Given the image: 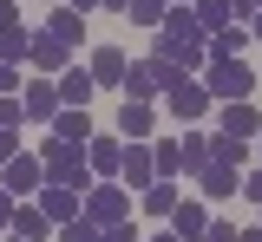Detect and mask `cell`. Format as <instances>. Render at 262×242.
<instances>
[{"instance_id":"obj_44","label":"cell","mask_w":262,"mask_h":242,"mask_svg":"<svg viewBox=\"0 0 262 242\" xmlns=\"http://www.w3.org/2000/svg\"><path fill=\"white\" fill-rule=\"evenodd\" d=\"M170 7H196V0H170Z\"/></svg>"},{"instance_id":"obj_3","label":"cell","mask_w":262,"mask_h":242,"mask_svg":"<svg viewBox=\"0 0 262 242\" xmlns=\"http://www.w3.org/2000/svg\"><path fill=\"white\" fill-rule=\"evenodd\" d=\"M203 92L223 99V105H243L256 92V72L243 66V59H210V66H203Z\"/></svg>"},{"instance_id":"obj_27","label":"cell","mask_w":262,"mask_h":242,"mask_svg":"<svg viewBox=\"0 0 262 242\" xmlns=\"http://www.w3.org/2000/svg\"><path fill=\"white\" fill-rule=\"evenodd\" d=\"M177 151H184V177H196L203 164H210V131H196V138H177Z\"/></svg>"},{"instance_id":"obj_42","label":"cell","mask_w":262,"mask_h":242,"mask_svg":"<svg viewBox=\"0 0 262 242\" xmlns=\"http://www.w3.org/2000/svg\"><path fill=\"white\" fill-rule=\"evenodd\" d=\"M249 39H262V13H256V20H249Z\"/></svg>"},{"instance_id":"obj_30","label":"cell","mask_w":262,"mask_h":242,"mask_svg":"<svg viewBox=\"0 0 262 242\" xmlns=\"http://www.w3.org/2000/svg\"><path fill=\"white\" fill-rule=\"evenodd\" d=\"M20 125H27V105L13 92V99H0V131H20Z\"/></svg>"},{"instance_id":"obj_31","label":"cell","mask_w":262,"mask_h":242,"mask_svg":"<svg viewBox=\"0 0 262 242\" xmlns=\"http://www.w3.org/2000/svg\"><path fill=\"white\" fill-rule=\"evenodd\" d=\"M203 242H236V223H223V216H210V229H203Z\"/></svg>"},{"instance_id":"obj_23","label":"cell","mask_w":262,"mask_h":242,"mask_svg":"<svg viewBox=\"0 0 262 242\" xmlns=\"http://www.w3.org/2000/svg\"><path fill=\"white\" fill-rule=\"evenodd\" d=\"M138 203L151 209V216H164V223H170V209L184 203V197H177V183H164V177H158V183H151V190H144V197H138Z\"/></svg>"},{"instance_id":"obj_47","label":"cell","mask_w":262,"mask_h":242,"mask_svg":"<svg viewBox=\"0 0 262 242\" xmlns=\"http://www.w3.org/2000/svg\"><path fill=\"white\" fill-rule=\"evenodd\" d=\"M256 138H262V131H256ZM256 151H262V144H256Z\"/></svg>"},{"instance_id":"obj_7","label":"cell","mask_w":262,"mask_h":242,"mask_svg":"<svg viewBox=\"0 0 262 242\" xmlns=\"http://www.w3.org/2000/svg\"><path fill=\"white\" fill-rule=\"evenodd\" d=\"M53 92H59V111H85L98 85H92V72H85V66H66L59 79H53Z\"/></svg>"},{"instance_id":"obj_10","label":"cell","mask_w":262,"mask_h":242,"mask_svg":"<svg viewBox=\"0 0 262 242\" xmlns=\"http://www.w3.org/2000/svg\"><path fill=\"white\" fill-rule=\"evenodd\" d=\"M216 131H223V138H243V144H249V138L262 131V111H256L249 99H243V105H223V118H216Z\"/></svg>"},{"instance_id":"obj_11","label":"cell","mask_w":262,"mask_h":242,"mask_svg":"<svg viewBox=\"0 0 262 242\" xmlns=\"http://www.w3.org/2000/svg\"><path fill=\"white\" fill-rule=\"evenodd\" d=\"M20 105H27V125H53L59 118V92L39 79V85H20Z\"/></svg>"},{"instance_id":"obj_19","label":"cell","mask_w":262,"mask_h":242,"mask_svg":"<svg viewBox=\"0 0 262 242\" xmlns=\"http://www.w3.org/2000/svg\"><path fill=\"white\" fill-rule=\"evenodd\" d=\"M13 236H27V242H46V236H53V216H46L39 203H20V209H13Z\"/></svg>"},{"instance_id":"obj_41","label":"cell","mask_w":262,"mask_h":242,"mask_svg":"<svg viewBox=\"0 0 262 242\" xmlns=\"http://www.w3.org/2000/svg\"><path fill=\"white\" fill-rule=\"evenodd\" d=\"M98 7H112V13H125V7H131V0H98Z\"/></svg>"},{"instance_id":"obj_17","label":"cell","mask_w":262,"mask_h":242,"mask_svg":"<svg viewBox=\"0 0 262 242\" xmlns=\"http://www.w3.org/2000/svg\"><path fill=\"white\" fill-rule=\"evenodd\" d=\"M196 190H203V197H236V190H243V171H229V164H203V171H196Z\"/></svg>"},{"instance_id":"obj_43","label":"cell","mask_w":262,"mask_h":242,"mask_svg":"<svg viewBox=\"0 0 262 242\" xmlns=\"http://www.w3.org/2000/svg\"><path fill=\"white\" fill-rule=\"evenodd\" d=\"M144 242H184V236H170V229H164V236H144Z\"/></svg>"},{"instance_id":"obj_15","label":"cell","mask_w":262,"mask_h":242,"mask_svg":"<svg viewBox=\"0 0 262 242\" xmlns=\"http://www.w3.org/2000/svg\"><path fill=\"white\" fill-rule=\"evenodd\" d=\"M151 125H158V111H151V105H138V99L118 105V131H125L131 144H144V138H151Z\"/></svg>"},{"instance_id":"obj_29","label":"cell","mask_w":262,"mask_h":242,"mask_svg":"<svg viewBox=\"0 0 262 242\" xmlns=\"http://www.w3.org/2000/svg\"><path fill=\"white\" fill-rule=\"evenodd\" d=\"M59 242H98V223L72 216V223H59Z\"/></svg>"},{"instance_id":"obj_35","label":"cell","mask_w":262,"mask_h":242,"mask_svg":"<svg viewBox=\"0 0 262 242\" xmlns=\"http://www.w3.org/2000/svg\"><path fill=\"white\" fill-rule=\"evenodd\" d=\"M20 92V66H0V99H13Z\"/></svg>"},{"instance_id":"obj_25","label":"cell","mask_w":262,"mask_h":242,"mask_svg":"<svg viewBox=\"0 0 262 242\" xmlns=\"http://www.w3.org/2000/svg\"><path fill=\"white\" fill-rule=\"evenodd\" d=\"M27 53H33V33H27V27L0 33V66H27Z\"/></svg>"},{"instance_id":"obj_9","label":"cell","mask_w":262,"mask_h":242,"mask_svg":"<svg viewBox=\"0 0 262 242\" xmlns=\"http://www.w3.org/2000/svg\"><path fill=\"white\" fill-rule=\"evenodd\" d=\"M33 203L46 209V216H53V229H59V223H72V216L85 209V197H79V190H66V183H46V190H39Z\"/></svg>"},{"instance_id":"obj_1","label":"cell","mask_w":262,"mask_h":242,"mask_svg":"<svg viewBox=\"0 0 262 242\" xmlns=\"http://www.w3.org/2000/svg\"><path fill=\"white\" fill-rule=\"evenodd\" d=\"M39 164H46V183H66V190H79V197H85V190L98 183L79 144H59V138H46V144H39Z\"/></svg>"},{"instance_id":"obj_24","label":"cell","mask_w":262,"mask_h":242,"mask_svg":"<svg viewBox=\"0 0 262 242\" xmlns=\"http://www.w3.org/2000/svg\"><path fill=\"white\" fill-rule=\"evenodd\" d=\"M164 13H170V0H131V7H125L131 27H151V33L164 27Z\"/></svg>"},{"instance_id":"obj_38","label":"cell","mask_w":262,"mask_h":242,"mask_svg":"<svg viewBox=\"0 0 262 242\" xmlns=\"http://www.w3.org/2000/svg\"><path fill=\"white\" fill-rule=\"evenodd\" d=\"M13 209H20V203H13V197L0 190V229H13Z\"/></svg>"},{"instance_id":"obj_21","label":"cell","mask_w":262,"mask_h":242,"mask_svg":"<svg viewBox=\"0 0 262 242\" xmlns=\"http://www.w3.org/2000/svg\"><path fill=\"white\" fill-rule=\"evenodd\" d=\"M210 164L243 171V164H249V144H243V138H223V131H210Z\"/></svg>"},{"instance_id":"obj_46","label":"cell","mask_w":262,"mask_h":242,"mask_svg":"<svg viewBox=\"0 0 262 242\" xmlns=\"http://www.w3.org/2000/svg\"><path fill=\"white\" fill-rule=\"evenodd\" d=\"M256 13H262V0H256Z\"/></svg>"},{"instance_id":"obj_4","label":"cell","mask_w":262,"mask_h":242,"mask_svg":"<svg viewBox=\"0 0 262 242\" xmlns=\"http://www.w3.org/2000/svg\"><path fill=\"white\" fill-rule=\"evenodd\" d=\"M0 190H7V197H39V190H46V164H39L33 151L7 157V164H0Z\"/></svg>"},{"instance_id":"obj_45","label":"cell","mask_w":262,"mask_h":242,"mask_svg":"<svg viewBox=\"0 0 262 242\" xmlns=\"http://www.w3.org/2000/svg\"><path fill=\"white\" fill-rule=\"evenodd\" d=\"M7 242H27V236H7Z\"/></svg>"},{"instance_id":"obj_34","label":"cell","mask_w":262,"mask_h":242,"mask_svg":"<svg viewBox=\"0 0 262 242\" xmlns=\"http://www.w3.org/2000/svg\"><path fill=\"white\" fill-rule=\"evenodd\" d=\"M20 27V0H0V33H13Z\"/></svg>"},{"instance_id":"obj_12","label":"cell","mask_w":262,"mask_h":242,"mask_svg":"<svg viewBox=\"0 0 262 242\" xmlns=\"http://www.w3.org/2000/svg\"><path fill=\"white\" fill-rule=\"evenodd\" d=\"M203 229H210V209L196 203V197H184V203L170 209V236H184V242H203Z\"/></svg>"},{"instance_id":"obj_2","label":"cell","mask_w":262,"mask_h":242,"mask_svg":"<svg viewBox=\"0 0 262 242\" xmlns=\"http://www.w3.org/2000/svg\"><path fill=\"white\" fill-rule=\"evenodd\" d=\"M79 216L98 223V229H118V223H131V190L118 183V177H105V183L85 190V209H79Z\"/></svg>"},{"instance_id":"obj_37","label":"cell","mask_w":262,"mask_h":242,"mask_svg":"<svg viewBox=\"0 0 262 242\" xmlns=\"http://www.w3.org/2000/svg\"><path fill=\"white\" fill-rule=\"evenodd\" d=\"M7 157H20V131H0V164Z\"/></svg>"},{"instance_id":"obj_28","label":"cell","mask_w":262,"mask_h":242,"mask_svg":"<svg viewBox=\"0 0 262 242\" xmlns=\"http://www.w3.org/2000/svg\"><path fill=\"white\" fill-rule=\"evenodd\" d=\"M243 46H249V27H229L210 39V59H243Z\"/></svg>"},{"instance_id":"obj_8","label":"cell","mask_w":262,"mask_h":242,"mask_svg":"<svg viewBox=\"0 0 262 242\" xmlns=\"http://www.w3.org/2000/svg\"><path fill=\"white\" fill-rule=\"evenodd\" d=\"M27 66H33V72H66V66H72V46H66V39H53L46 27H39V33H33Z\"/></svg>"},{"instance_id":"obj_14","label":"cell","mask_w":262,"mask_h":242,"mask_svg":"<svg viewBox=\"0 0 262 242\" xmlns=\"http://www.w3.org/2000/svg\"><path fill=\"white\" fill-rule=\"evenodd\" d=\"M85 164H92L98 183H105V177H118V164H125V144H118V138H92V144H85Z\"/></svg>"},{"instance_id":"obj_39","label":"cell","mask_w":262,"mask_h":242,"mask_svg":"<svg viewBox=\"0 0 262 242\" xmlns=\"http://www.w3.org/2000/svg\"><path fill=\"white\" fill-rule=\"evenodd\" d=\"M59 7H72V13H92V7H98V0H59Z\"/></svg>"},{"instance_id":"obj_13","label":"cell","mask_w":262,"mask_h":242,"mask_svg":"<svg viewBox=\"0 0 262 242\" xmlns=\"http://www.w3.org/2000/svg\"><path fill=\"white\" fill-rule=\"evenodd\" d=\"M125 66H131V59H125V46H98L85 72H92V85H125Z\"/></svg>"},{"instance_id":"obj_18","label":"cell","mask_w":262,"mask_h":242,"mask_svg":"<svg viewBox=\"0 0 262 242\" xmlns=\"http://www.w3.org/2000/svg\"><path fill=\"white\" fill-rule=\"evenodd\" d=\"M190 13H196V27H203V39H216V33H229V27H236L229 0H196Z\"/></svg>"},{"instance_id":"obj_36","label":"cell","mask_w":262,"mask_h":242,"mask_svg":"<svg viewBox=\"0 0 262 242\" xmlns=\"http://www.w3.org/2000/svg\"><path fill=\"white\" fill-rule=\"evenodd\" d=\"M229 13H236V27H249L256 20V0H229Z\"/></svg>"},{"instance_id":"obj_26","label":"cell","mask_w":262,"mask_h":242,"mask_svg":"<svg viewBox=\"0 0 262 242\" xmlns=\"http://www.w3.org/2000/svg\"><path fill=\"white\" fill-rule=\"evenodd\" d=\"M151 157H158V177H164V183H177V177H184V151H177V138L151 144Z\"/></svg>"},{"instance_id":"obj_6","label":"cell","mask_w":262,"mask_h":242,"mask_svg":"<svg viewBox=\"0 0 262 242\" xmlns=\"http://www.w3.org/2000/svg\"><path fill=\"white\" fill-rule=\"evenodd\" d=\"M118 183H125V190H138V197H144V190L158 183V157H151V144H125V164H118Z\"/></svg>"},{"instance_id":"obj_20","label":"cell","mask_w":262,"mask_h":242,"mask_svg":"<svg viewBox=\"0 0 262 242\" xmlns=\"http://www.w3.org/2000/svg\"><path fill=\"white\" fill-rule=\"evenodd\" d=\"M53 138L85 151V144H92V118H85V111H59V118H53Z\"/></svg>"},{"instance_id":"obj_40","label":"cell","mask_w":262,"mask_h":242,"mask_svg":"<svg viewBox=\"0 0 262 242\" xmlns=\"http://www.w3.org/2000/svg\"><path fill=\"white\" fill-rule=\"evenodd\" d=\"M236 242H262V223H256V229H236Z\"/></svg>"},{"instance_id":"obj_16","label":"cell","mask_w":262,"mask_h":242,"mask_svg":"<svg viewBox=\"0 0 262 242\" xmlns=\"http://www.w3.org/2000/svg\"><path fill=\"white\" fill-rule=\"evenodd\" d=\"M164 85H158V72H151V59H131L125 66V99H138V105H151Z\"/></svg>"},{"instance_id":"obj_22","label":"cell","mask_w":262,"mask_h":242,"mask_svg":"<svg viewBox=\"0 0 262 242\" xmlns=\"http://www.w3.org/2000/svg\"><path fill=\"white\" fill-rule=\"evenodd\" d=\"M46 33H53V39H66V46H79V39H85V13H72V7H53Z\"/></svg>"},{"instance_id":"obj_5","label":"cell","mask_w":262,"mask_h":242,"mask_svg":"<svg viewBox=\"0 0 262 242\" xmlns=\"http://www.w3.org/2000/svg\"><path fill=\"white\" fill-rule=\"evenodd\" d=\"M164 99H170V118H177V125H203V118H210V92H203V79H184V85H170V92H164Z\"/></svg>"},{"instance_id":"obj_33","label":"cell","mask_w":262,"mask_h":242,"mask_svg":"<svg viewBox=\"0 0 262 242\" xmlns=\"http://www.w3.org/2000/svg\"><path fill=\"white\" fill-rule=\"evenodd\" d=\"M98 242H144V236H138L131 223H118V229H98Z\"/></svg>"},{"instance_id":"obj_32","label":"cell","mask_w":262,"mask_h":242,"mask_svg":"<svg viewBox=\"0 0 262 242\" xmlns=\"http://www.w3.org/2000/svg\"><path fill=\"white\" fill-rule=\"evenodd\" d=\"M236 197H249V203L262 209V164H256V171H249V177H243V190H236Z\"/></svg>"}]
</instances>
